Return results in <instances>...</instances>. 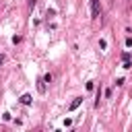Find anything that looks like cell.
<instances>
[{"mask_svg": "<svg viewBox=\"0 0 132 132\" xmlns=\"http://www.w3.org/2000/svg\"><path fill=\"white\" fill-rule=\"evenodd\" d=\"M99 12H101V4H99V0H91V16L97 19Z\"/></svg>", "mask_w": 132, "mask_h": 132, "instance_id": "obj_1", "label": "cell"}, {"mask_svg": "<svg viewBox=\"0 0 132 132\" xmlns=\"http://www.w3.org/2000/svg\"><path fill=\"white\" fill-rule=\"evenodd\" d=\"M80 103H82V97H76V99H74V101H72V103L68 105V111H74V109H76V107H78Z\"/></svg>", "mask_w": 132, "mask_h": 132, "instance_id": "obj_2", "label": "cell"}, {"mask_svg": "<svg viewBox=\"0 0 132 132\" xmlns=\"http://www.w3.org/2000/svg\"><path fill=\"white\" fill-rule=\"evenodd\" d=\"M37 89H39V93H45V80H43V78L37 80Z\"/></svg>", "mask_w": 132, "mask_h": 132, "instance_id": "obj_3", "label": "cell"}, {"mask_svg": "<svg viewBox=\"0 0 132 132\" xmlns=\"http://www.w3.org/2000/svg\"><path fill=\"white\" fill-rule=\"evenodd\" d=\"M21 103H23V105H29V103H31V95H27V93H25V95L21 97Z\"/></svg>", "mask_w": 132, "mask_h": 132, "instance_id": "obj_4", "label": "cell"}, {"mask_svg": "<svg viewBox=\"0 0 132 132\" xmlns=\"http://www.w3.org/2000/svg\"><path fill=\"white\" fill-rule=\"evenodd\" d=\"M122 62H124V68H126V70L132 68V62H130V60H122Z\"/></svg>", "mask_w": 132, "mask_h": 132, "instance_id": "obj_5", "label": "cell"}, {"mask_svg": "<svg viewBox=\"0 0 132 132\" xmlns=\"http://www.w3.org/2000/svg\"><path fill=\"white\" fill-rule=\"evenodd\" d=\"M2 64H4V56H0V66H2Z\"/></svg>", "mask_w": 132, "mask_h": 132, "instance_id": "obj_6", "label": "cell"}]
</instances>
